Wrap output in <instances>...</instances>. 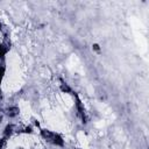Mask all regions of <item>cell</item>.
I'll return each instance as SVG.
<instances>
[{
    "instance_id": "2",
    "label": "cell",
    "mask_w": 149,
    "mask_h": 149,
    "mask_svg": "<svg viewBox=\"0 0 149 149\" xmlns=\"http://www.w3.org/2000/svg\"><path fill=\"white\" fill-rule=\"evenodd\" d=\"M3 72H5L3 66H0V81H1V78H2V76H3Z\"/></svg>"
},
{
    "instance_id": "1",
    "label": "cell",
    "mask_w": 149,
    "mask_h": 149,
    "mask_svg": "<svg viewBox=\"0 0 149 149\" xmlns=\"http://www.w3.org/2000/svg\"><path fill=\"white\" fill-rule=\"evenodd\" d=\"M42 135H43L49 142H51L52 144H56V146H62V144H63L62 137H61L58 134L54 133V132H50V130H42Z\"/></svg>"
}]
</instances>
